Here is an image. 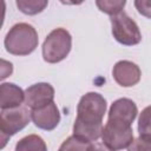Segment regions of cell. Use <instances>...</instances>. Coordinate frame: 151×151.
Masks as SVG:
<instances>
[{
	"instance_id": "cell-1",
	"label": "cell",
	"mask_w": 151,
	"mask_h": 151,
	"mask_svg": "<svg viewBox=\"0 0 151 151\" xmlns=\"http://www.w3.org/2000/svg\"><path fill=\"white\" fill-rule=\"evenodd\" d=\"M106 112V100L97 92L84 94L77 106V118L73 124V134L88 142L101 137L103 117Z\"/></svg>"
},
{
	"instance_id": "cell-2",
	"label": "cell",
	"mask_w": 151,
	"mask_h": 151,
	"mask_svg": "<svg viewBox=\"0 0 151 151\" xmlns=\"http://www.w3.org/2000/svg\"><path fill=\"white\" fill-rule=\"evenodd\" d=\"M39 39L35 28L26 22L15 24L5 37L6 51L14 55H28L38 46Z\"/></svg>"
},
{
	"instance_id": "cell-3",
	"label": "cell",
	"mask_w": 151,
	"mask_h": 151,
	"mask_svg": "<svg viewBox=\"0 0 151 151\" xmlns=\"http://www.w3.org/2000/svg\"><path fill=\"white\" fill-rule=\"evenodd\" d=\"M72 47V37L65 28L53 29L42 44V58L48 64L64 60Z\"/></svg>"
},
{
	"instance_id": "cell-4",
	"label": "cell",
	"mask_w": 151,
	"mask_h": 151,
	"mask_svg": "<svg viewBox=\"0 0 151 151\" xmlns=\"http://www.w3.org/2000/svg\"><path fill=\"white\" fill-rule=\"evenodd\" d=\"M28 106H18L12 109H1L0 114V138L2 149L7 142V139L14 136L17 132L22 130L31 119V111Z\"/></svg>"
},
{
	"instance_id": "cell-5",
	"label": "cell",
	"mask_w": 151,
	"mask_h": 151,
	"mask_svg": "<svg viewBox=\"0 0 151 151\" xmlns=\"http://www.w3.org/2000/svg\"><path fill=\"white\" fill-rule=\"evenodd\" d=\"M101 140L109 150H123L129 149L133 142V131L131 124L107 119L103 132Z\"/></svg>"
},
{
	"instance_id": "cell-6",
	"label": "cell",
	"mask_w": 151,
	"mask_h": 151,
	"mask_svg": "<svg viewBox=\"0 0 151 151\" xmlns=\"http://www.w3.org/2000/svg\"><path fill=\"white\" fill-rule=\"evenodd\" d=\"M112 35L113 38L122 45L133 46L140 42L142 34L138 25L125 13L119 12L114 15L110 17Z\"/></svg>"
},
{
	"instance_id": "cell-7",
	"label": "cell",
	"mask_w": 151,
	"mask_h": 151,
	"mask_svg": "<svg viewBox=\"0 0 151 151\" xmlns=\"http://www.w3.org/2000/svg\"><path fill=\"white\" fill-rule=\"evenodd\" d=\"M54 88L48 83H38L31 85L25 91V104L31 110L39 109L53 101Z\"/></svg>"
},
{
	"instance_id": "cell-8",
	"label": "cell",
	"mask_w": 151,
	"mask_h": 151,
	"mask_svg": "<svg viewBox=\"0 0 151 151\" xmlns=\"http://www.w3.org/2000/svg\"><path fill=\"white\" fill-rule=\"evenodd\" d=\"M31 119L34 125L41 130L51 131L57 127L60 122V112L54 104L51 101L50 104L41 106L39 109L31 110Z\"/></svg>"
},
{
	"instance_id": "cell-9",
	"label": "cell",
	"mask_w": 151,
	"mask_h": 151,
	"mask_svg": "<svg viewBox=\"0 0 151 151\" xmlns=\"http://www.w3.org/2000/svg\"><path fill=\"white\" fill-rule=\"evenodd\" d=\"M112 74L118 85L123 87H131L139 83L142 72L134 63L129 60H120L113 66Z\"/></svg>"
},
{
	"instance_id": "cell-10",
	"label": "cell",
	"mask_w": 151,
	"mask_h": 151,
	"mask_svg": "<svg viewBox=\"0 0 151 151\" xmlns=\"http://www.w3.org/2000/svg\"><path fill=\"white\" fill-rule=\"evenodd\" d=\"M137 113H138V109L134 101L127 98H120L112 103L107 119L124 122L132 125L133 120L137 117Z\"/></svg>"
},
{
	"instance_id": "cell-11",
	"label": "cell",
	"mask_w": 151,
	"mask_h": 151,
	"mask_svg": "<svg viewBox=\"0 0 151 151\" xmlns=\"http://www.w3.org/2000/svg\"><path fill=\"white\" fill-rule=\"evenodd\" d=\"M25 101V92L13 83H2L0 86V107H18Z\"/></svg>"
},
{
	"instance_id": "cell-12",
	"label": "cell",
	"mask_w": 151,
	"mask_h": 151,
	"mask_svg": "<svg viewBox=\"0 0 151 151\" xmlns=\"http://www.w3.org/2000/svg\"><path fill=\"white\" fill-rule=\"evenodd\" d=\"M46 149L44 139L37 134H28L21 138L15 145V151H45Z\"/></svg>"
},
{
	"instance_id": "cell-13",
	"label": "cell",
	"mask_w": 151,
	"mask_h": 151,
	"mask_svg": "<svg viewBox=\"0 0 151 151\" xmlns=\"http://www.w3.org/2000/svg\"><path fill=\"white\" fill-rule=\"evenodd\" d=\"M15 4L18 9L24 14L35 15L47 7L48 0H15Z\"/></svg>"
},
{
	"instance_id": "cell-14",
	"label": "cell",
	"mask_w": 151,
	"mask_h": 151,
	"mask_svg": "<svg viewBox=\"0 0 151 151\" xmlns=\"http://www.w3.org/2000/svg\"><path fill=\"white\" fill-rule=\"evenodd\" d=\"M93 149H94V145L92 144V142L85 140V139L79 138V137H77L74 134L68 137L66 140H64V143L59 147L60 151H67V150L87 151V150H93Z\"/></svg>"
},
{
	"instance_id": "cell-15",
	"label": "cell",
	"mask_w": 151,
	"mask_h": 151,
	"mask_svg": "<svg viewBox=\"0 0 151 151\" xmlns=\"http://www.w3.org/2000/svg\"><path fill=\"white\" fill-rule=\"evenodd\" d=\"M125 4L126 0H96L98 9L103 13L109 14L110 17L122 12Z\"/></svg>"
},
{
	"instance_id": "cell-16",
	"label": "cell",
	"mask_w": 151,
	"mask_h": 151,
	"mask_svg": "<svg viewBox=\"0 0 151 151\" xmlns=\"http://www.w3.org/2000/svg\"><path fill=\"white\" fill-rule=\"evenodd\" d=\"M138 132L140 136L151 137V105L146 106L138 119Z\"/></svg>"
},
{
	"instance_id": "cell-17",
	"label": "cell",
	"mask_w": 151,
	"mask_h": 151,
	"mask_svg": "<svg viewBox=\"0 0 151 151\" xmlns=\"http://www.w3.org/2000/svg\"><path fill=\"white\" fill-rule=\"evenodd\" d=\"M130 151H151V137L140 136L129 146Z\"/></svg>"
},
{
	"instance_id": "cell-18",
	"label": "cell",
	"mask_w": 151,
	"mask_h": 151,
	"mask_svg": "<svg viewBox=\"0 0 151 151\" xmlns=\"http://www.w3.org/2000/svg\"><path fill=\"white\" fill-rule=\"evenodd\" d=\"M134 7L140 15L151 19V0H134Z\"/></svg>"
},
{
	"instance_id": "cell-19",
	"label": "cell",
	"mask_w": 151,
	"mask_h": 151,
	"mask_svg": "<svg viewBox=\"0 0 151 151\" xmlns=\"http://www.w3.org/2000/svg\"><path fill=\"white\" fill-rule=\"evenodd\" d=\"M85 0H60V2L61 4H64V5H81L83 2H84Z\"/></svg>"
}]
</instances>
